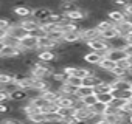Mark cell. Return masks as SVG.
I'll return each mask as SVG.
<instances>
[{"mask_svg": "<svg viewBox=\"0 0 132 124\" xmlns=\"http://www.w3.org/2000/svg\"><path fill=\"white\" fill-rule=\"evenodd\" d=\"M87 45V48H90V51H95V53H98V54H101V56H106V53L109 51V42H106L104 39H95V40H90V42H87L86 43Z\"/></svg>", "mask_w": 132, "mask_h": 124, "instance_id": "cell-1", "label": "cell"}, {"mask_svg": "<svg viewBox=\"0 0 132 124\" xmlns=\"http://www.w3.org/2000/svg\"><path fill=\"white\" fill-rule=\"evenodd\" d=\"M73 118H75L76 121H87V122H92V119L96 118V115L92 112L90 107H84V105H81V107L75 109Z\"/></svg>", "mask_w": 132, "mask_h": 124, "instance_id": "cell-2", "label": "cell"}, {"mask_svg": "<svg viewBox=\"0 0 132 124\" xmlns=\"http://www.w3.org/2000/svg\"><path fill=\"white\" fill-rule=\"evenodd\" d=\"M50 14H51V10L47 8V6H37V8L31 10V17H33L36 22H39V23L48 20Z\"/></svg>", "mask_w": 132, "mask_h": 124, "instance_id": "cell-3", "label": "cell"}, {"mask_svg": "<svg viewBox=\"0 0 132 124\" xmlns=\"http://www.w3.org/2000/svg\"><path fill=\"white\" fill-rule=\"evenodd\" d=\"M106 16H107V20H110L113 25H117V23H120V22H123V20L127 19L126 14H124V11L118 10V8H110L109 11H106Z\"/></svg>", "mask_w": 132, "mask_h": 124, "instance_id": "cell-4", "label": "cell"}, {"mask_svg": "<svg viewBox=\"0 0 132 124\" xmlns=\"http://www.w3.org/2000/svg\"><path fill=\"white\" fill-rule=\"evenodd\" d=\"M19 47L27 53V51H37V39L31 36H25L23 39L19 40Z\"/></svg>", "mask_w": 132, "mask_h": 124, "instance_id": "cell-5", "label": "cell"}, {"mask_svg": "<svg viewBox=\"0 0 132 124\" xmlns=\"http://www.w3.org/2000/svg\"><path fill=\"white\" fill-rule=\"evenodd\" d=\"M8 101L11 102H25L28 101V90H22V88H14L10 92L8 95Z\"/></svg>", "mask_w": 132, "mask_h": 124, "instance_id": "cell-6", "label": "cell"}, {"mask_svg": "<svg viewBox=\"0 0 132 124\" xmlns=\"http://www.w3.org/2000/svg\"><path fill=\"white\" fill-rule=\"evenodd\" d=\"M132 85V81L129 78H120L110 82V90L112 92H121V90H129Z\"/></svg>", "mask_w": 132, "mask_h": 124, "instance_id": "cell-7", "label": "cell"}, {"mask_svg": "<svg viewBox=\"0 0 132 124\" xmlns=\"http://www.w3.org/2000/svg\"><path fill=\"white\" fill-rule=\"evenodd\" d=\"M95 39H100V31L95 26H89V28L81 30V40L84 43H87L90 40H95Z\"/></svg>", "mask_w": 132, "mask_h": 124, "instance_id": "cell-8", "label": "cell"}, {"mask_svg": "<svg viewBox=\"0 0 132 124\" xmlns=\"http://www.w3.org/2000/svg\"><path fill=\"white\" fill-rule=\"evenodd\" d=\"M104 57H107V59H110L112 62H120V60H123V59H126L127 57V54H126V51L123 50V48H109V51L106 53V56Z\"/></svg>", "mask_w": 132, "mask_h": 124, "instance_id": "cell-9", "label": "cell"}, {"mask_svg": "<svg viewBox=\"0 0 132 124\" xmlns=\"http://www.w3.org/2000/svg\"><path fill=\"white\" fill-rule=\"evenodd\" d=\"M115 30L118 31V36H120V37L129 36L130 31H132V19H126V20L117 23V25H115Z\"/></svg>", "mask_w": 132, "mask_h": 124, "instance_id": "cell-10", "label": "cell"}, {"mask_svg": "<svg viewBox=\"0 0 132 124\" xmlns=\"http://www.w3.org/2000/svg\"><path fill=\"white\" fill-rule=\"evenodd\" d=\"M6 34L8 36H11V37H14L16 40H20V39H23L25 36H28V33L19 25V22L17 23H14V25H11L10 28H8V31H6Z\"/></svg>", "mask_w": 132, "mask_h": 124, "instance_id": "cell-11", "label": "cell"}, {"mask_svg": "<svg viewBox=\"0 0 132 124\" xmlns=\"http://www.w3.org/2000/svg\"><path fill=\"white\" fill-rule=\"evenodd\" d=\"M62 42L64 43H69V45L82 42L81 40V31H67V33H64L62 34Z\"/></svg>", "mask_w": 132, "mask_h": 124, "instance_id": "cell-12", "label": "cell"}, {"mask_svg": "<svg viewBox=\"0 0 132 124\" xmlns=\"http://www.w3.org/2000/svg\"><path fill=\"white\" fill-rule=\"evenodd\" d=\"M64 17L67 19V20H70V22H82V20H86V17H87V11L78 8V10H75V11H72V13L64 14Z\"/></svg>", "mask_w": 132, "mask_h": 124, "instance_id": "cell-13", "label": "cell"}, {"mask_svg": "<svg viewBox=\"0 0 132 124\" xmlns=\"http://www.w3.org/2000/svg\"><path fill=\"white\" fill-rule=\"evenodd\" d=\"M36 59L40 62H47V64H51V62L56 60V54L51 50H40L36 53Z\"/></svg>", "mask_w": 132, "mask_h": 124, "instance_id": "cell-14", "label": "cell"}, {"mask_svg": "<svg viewBox=\"0 0 132 124\" xmlns=\"http://www.w3.org/2000/svg\"><path fill=\"white\" fill-rule=\"evenodd\" d=\"M13 16L17 17V19H27L31 16V8L27 6V5H19V6H14L13 8Z\"/></svg>", "mask_w": 132, "mask_h": 124, "instance_id": "cell-15", "label": "cell"}, {"mask_svg": "<svg viewBox=\"0 0 132 124\" xmlns=\"http://www.w3.org/2000/svg\"><path fill=\"white\" fill-rule=\"evenodd\" d=\"M19 25H20L27 33H31V31H34V30H37V28H39V22H36L31 16H30V17H27V19H22V20L19 22Z\"/></svg>", "mask_w": 132, "mask_h": 124, "instance_id": "cell-16", "label": "cell"}, {"mask_svg": "<svg viewBox=\"0 0 132 124\" xmlns=\"http://www.w3.org/2000/svg\"><path fill=\"white\" fill-rule=\"evenodd\" d=\"M101 54H98V53H95V51H89V53H86L84 56H82V59L87 62L89 65H98L100 64V60H101Z\"/></svg>", "mask_w": 132, "mask_h": 124, "instance_id": "cell-17", "label": "cell"}, {"mask_svg": "<svg viewBox=\"0 0 132 124\" xmlns=\"http://www.w3.org/2000/svg\"><path fill=\"white\" fill-rule=\"evenodd\" d=\"M40 96H42L44 99H47L48 102L54 104V102L57 101V98H59V92H57L56 88H48V90L42 92V93H40Z\"/></svg>", "mask_w": 132, "mask_h": 124, "instance_id": "cell-18", "label": "cell"}, {"mask_svg": "<svg viewBox=\"0 0 132 124\" xmlns=\"http://www.w3.org/2000/svg\"><path fill=\"white\" fill-rule=\"evenodd\" d=\"M27 119L31 124H47V119H45V113L44 112H36V113L30 115Z\"/></svg>", "mask_w": 132, "mask_h": 124, "instance_id": "cell-19", "label": "cell"}, {"mask_svg": "<svg viewBox=\"0 0 132 124\" xmlns=\"http://www.w3.org/2000/svg\"><path fill=\"white\" fill-rule=\"evenodd\" d=\"M100 37L104 39L106 42H110V40H113L115 37H120V36H118V31L115 30V26H112V28H109V30L100 33Z\"/></svg>", "mask_w": 132, "mask_h": 124, "instance_id": "cell-20", "label": "cell"}, {"mask_svg": "<svg viewBox=\"0 0 132 124\" xmlns=\"http://www.w3.org/2000/svg\"><path fill=\"white\" fill-rule=\"evenodd\" d=\"M98 67H100V70H104V72H110L112 68H115L117 67V64L115 62H112L110 59H107V57H101V60H100V64H98Z\"/></svg>", "mask_w": 132, "mask_h": 124, "instance_id": "cell-21", "label": "cell"}, {"mask_svg": "<svg viewBox=\"0 0 132 124\" xmlns=\"http://www.w3.org/2000/svg\"><path fill=\"white\" fill-rule=\"evenodd\" d=\"M13 81H14V73H10V72H0V85L6 87V85L13 84Z\"/></svg>", "mask_w": 132, "mask_h": 124, "instance_id": "cell-22", "label": "cell"}, {"mask_svg": "<svg viewBox=\"0 0 132 124\" xmlns=\"http://www.w3.org/2000/svg\"><path fill=\"white\" fill-rule=\"evenodd\" d=\"M101 82V79L96 76V75H90V76H86L84 79H82V85H86V87H95V85H98Z\"/></svg>", "mask_w": 132, "mask_h": 124, "instance_id": "cell-23", "label": "cell"}, {"mask_svg": "<svg viewBox=\"0 0 132 124\" xmlns=\"http://www.w3.org/2000/svg\"><path fill=\"white\" fill-rule=\"evenodd\" d=\"M45 119H47V124H57V122H62V118L57 112H47L45 113Z\"/></svg>", "mask_w": 132, "mask_h": 124, "instance_id": "cell-24", "label": "cell"}, {"mask_svg": "<svg viewBox=\"0 0 132 124\" xmlns=\"http://www.w3.org/2000/svg\"><path fill=\"white\" fill-rule=\"evenodd\" d=\"M92 93H93V88H92V87L81 85V87H78V88H76L75 96H76V98H79V99H82V98H86V96H89V95H92Z\"/></svg>", "mask_w": 132, "mask_h": 124, "instance_id": "cell-25", "label": "cell"}, {"mask_svg": "<svg viewBox=\"0 0 132 124\" xmlns=\"http://www.w3.org/2000/svg\"><path fill=\"white\" fill-rule=\"evenodd\" d=\"M96 99H98V102H101V104H106V105H109V104L112 102V99H113V93H112V92H106V93H98V95H96Z\"/></svg>", "mask_w": 132, "mask_h": 124, "instance_id": "cell-26", "label": "cell"}, {"mask_svg": "<svg viewBox=\"0 0 132 124\" xmlns=\"http://www.w3.org/2000/svg\"><path fill=\"white\" fill-rule=\"evenodd\" d=\"M106 92H112V90H110V84H109V82L101 81L98 85H95V87H93V93H95V95H98V93H106Z\"/></svg>", "mask_w": 132, "mask_h": 124, "instance_id": "cell-27", "label": "cell"}, {"mask_svg": "<svg viewBox=\"0 0 132 124\" xmlns=\"http://www.w3.org/2000/svg\"><path fill=\"white\" fill-rule=\"evenodd\" d=\"M81 101V104L84 105V107H92L93 104H96L98 102V99H96V95L95 93H92V95H89V96H86V98H82V99H79Z\"/></svg>", "mask_w": 132, "mask_h": 124, "instance_id": "cell-28", "label": "cell"}, {"mask_svg": "<svg viewBox=\"0 0 132 124\" xmlns=\"http://www.w3.org/2000/svg\"><path fill=\"white\" fill-rule=\"evenodd\" d=\"M62 119H67V118H73V113H75V109H64V107H57L56 110Z\"/></svg>", "mask_w": 132, "mask_h": 124, "instance_id": "cell-29", "label": "cell"}, {"mask_svg": "<svg viewBox=\"0 0 132 124\" xmlns=\"http://www.w3.org/2000/svg\"><path fill=\"white\" fill-rule=\"evenodd\" d=\"M106 104H101V102H96V104H93L90 109H92V112L96 115V116H103L104 115V110H106Z\"/></svg>", "mask_w": 132, "mask_h": 124, "instance_id": "cell-30", "label": "cell"}, {"mask_svg": "<svg viewBox=\"0 0 132 124\" xmlns=\"http://www.w3.org/2000/svg\"><path fill=\"white\" fill-rule=\"evenodd\" d=\"M65 82H67L69 85H72V87H76V88L82 85V79H81V78H78V76H67Z\"/></svg>", "mask_w": 132, "mask_h": 124, "instance_id": "cell-31", "label": "cell"}, {"mask_svg": "<svg viewBox=\"0 0 132 124\" xmlns=\"http://www.w3.org/2000/svg\"><path fill=\"white\" fill-rule=\"evenodd\" d=\"M2 42L6 45V47H17L19 45V40H16L14 37H11V36H8L6 33H5V36L2 37Z\"/></svg>", "mask_w": 132, "mask_h": 124, "instance_id": "cell-32", "label": "cell"}, {"mask_svg": "<svg viewBox=\"0 0 132 124\" xmlns=\"http://www.w3.org/2000/svg\"><path fill=\"white\" fill-rule=\"evenodd\" d=\"M0 124H23V121L10 116V118H2V119H0Z\"/></svg>", "mask_w": 132, "mask_h": 124, "instance_id": "cell-33", "label": "cell"}, {"mask_svg": "<svg viewBox=\"0 0 132 124\" xmlns=\"http://www.w3.org/2000/svg\"><path fill=\"white\" fill-rule=\"evenodd\" d=\"M8 95H10V90L8 88H0V102H6L8 101Z\"/></svg>", "mask_w": 132, "mask_h": 124, "instance_id": "cell-34", "label": "cell"}, {"mask_svg": "<svg viewBox=\"0 0 132 124\" xmlns=\"http://www.w3.org/2000/svg\"><path fill=\"white\" fill-rule=\"evenodd\" d=\"M121 110H123V112H126L127 115H132V99H129V101H126Z\"/></svg>", "mask_w": 132, "mask_h": 124, "instance_id": "cell-35", "label": "cell"}, {"mask_svg": "<svg viewBox=\"0 0 132 124\" xmlns=\"http://www.w3.org/2000/svg\"><path fill=\"white\" fill-rule=\"evenodd\" d=\"M123 11H124V14H126V17H127V19H132V3L126 5V8H124Z\"/></svg>", "mask_w": 132, "mask_h": 124, "instance_id": "cell-36", "label": "cell"}, {"mask_svg": "<svg viewBox=\"0 0 132 124\" xmlns=\"http://www.w3.org/2000/svg\"><path fill=\"white\" fill-rule=\"evenodd\" d=\"M123 50L126 51L127 57H132V43H126V45L123 47Z\"/></svg>", "mask_w": 132, "mask_h": 124, "instance_id": "cell-37", "label": "cell"}, {"mask_svg": "<svg viewBox=\"0 0 132 124\" xmlns=\"http://www.w3.org/2000/svg\"><path fill=\"white\" fill-rule=\"evenodd\" d=\"M3 47H5V43L2 42V39H0V51H2V50H3Z\"/></svg>", "mask_w": 132, "mask_h": 124, "instance_id": "cell-38", "label": "cell"}, {"mask_svg": "<svg viewBox=\"0 0 132 124\" xmlns=\"http://www.w3.org/2000/svg\"><path fill=\"white\" fill-rule=\"evenodd\" d=\"M127 121H129V122L132 124V115H129V119H127Z\"/></svg>", "mask_w": 132, "mask_h": 124, "instance_id": "cell-39", "label": "cell"}, {"mask_svg": "<svg viewBox=\"0 0 132 124\" xmlns=\"http://www.w3.org/2000/svg\"><path fill=\"white\" fill-rule=\"evenodd\" d=\"M61 2H76V0H61Z\"/></svg>", "mask_w": 132, "mask_h": 124, "instance_id": "cell-40", "label": "cell"}, {"mask_svg": "<svg viewBox=\"0 0 132 124\" xmlns=\"http://www.w3.org/2000/svg\"><path fill=\"white\" fill-rule=\"evenodd\" d=\"M3 36H5V33H3V31H0V39H2Z\"/></svg>", "mask_w": 132, "mask_h": 124, "instance_id": "cell-41", "label": "cell"}, {"mask_svg": "<svg viewBox=\"0 0 132 124\" xmlns=\"http://www.w3.org/2000/svg\"><path fill=\"white\" fill-rule=\"evenodd\" d=\"M129 90H130V93H132V85H130V88H129Z\"/></svg>", "mask_w": 132, "mask_h": 124, "instance_id": "cell-42", "label": "cell"}, {"mask_svg": "<svg viewBox=\"0 0 132 124\" xmlns=\"http://www.w3.org/2000/svg\"><path fill=\"white\" fill-rule=\"evenodd\" d=\"M130 99H132V98H130Z\"/></svg>", "mask_w": 132, "mask_h": 124, "instance_id": "cell-43", "label": "cell"}]
</instances>
